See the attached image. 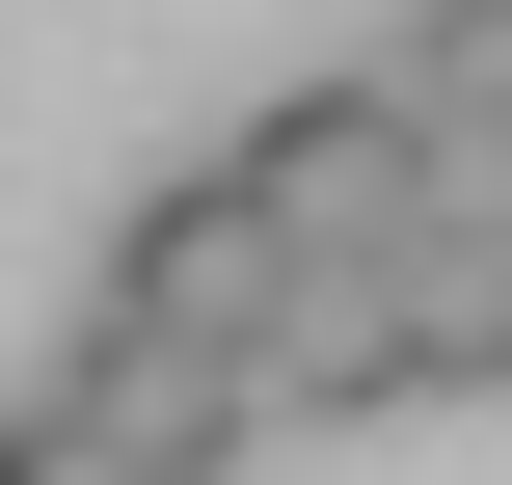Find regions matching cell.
I'll list each match as a JSON object with an SVG mask.
<instances>
[{
	"label": "cell",
	"instance_id": "1",
	"mask_svg": "<svg viewBox=\"0 0 512 485\" xmlns=\"http://www.w3.org/2000/svg\"><path fill=\"white\" fill-rule=\"evenodd\" d=\"M216 216H243L270 270H405V243H432V135H405L378 81H297V108L216 135Z\"/></svg>",
	"mask_w": 512,
	"mask_h": 485
},
{
	"label": "cell",
	"instance_id": "2",
	"mask_svg": "<svg viewBox=\"0 0 512 485\" xmlns=\"http://www.w3.org/2000/svg\"><path fill=\"white\" fill-rule=\"evenodd\" d=\"M54 405H81L135 485H216L243 459V351H189V324H54Z\"/></svg>",
	"mask_w": 512,
	"mask_h": 485
},
{
	"label": "cell",
	"instance_id": "3",
	"mask_svg": "<svg viewBox=\"0 0 512 485\" xmlns=\"http://www.w3.org/2000/svg\"><path fill=\"white\" fill-rule=\"evenodd\" d=\"M243 297H270V243L216 216V162H162L108 216V270H81V324H189V351H243Z\"/></svg>",
	"mask_w": 512,
	"mask_h": 485
},
{
	"label": "cell",
	"instance_id": "4",
	"mask_svg": "<svg viewBox=\"0 0 512 485\" xmlns=\"http://www.w3.org/2000/svg\"><path fill=\"white\" fill-rule=\"evenodd\" d=\"M378 351H405V405H486V378H512V243L432 216V243L378 270Z\"/></svg>",
	"mask_w": 512,
	"mask_h": 485
},
{
	"label": "cell",
	"instance_id": "5",
	"mask_svg": "<svg viewBox=\"0 0 512 485\" xmlns=\"http://www.w3.org/2000/svg\"><path fill=\"white\" fill-rule=\"evenodd\" d=\"M378 108L405 135H512V0H405L378 27Z\"/></svg>",
	"mask_w": 512,
	"mask_h": 485
},
{
	"label": "cell",
	"instance_id": "6",
	"mask_svg": "<svg viewBox=\"0 0 512 485\" xmlns=\"http://www.w3.org/2000/svg\"><path fill=\"white\" fill-rule=\"evenodd\" d=\"M0 485H135V459H108V432H81L54 378H27V405H0Z\"/></svg>",
	"mask_w": 512,
	"mask_h": 485
}]
</instances>
